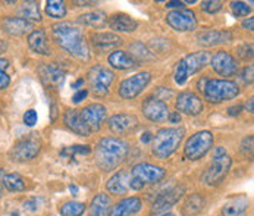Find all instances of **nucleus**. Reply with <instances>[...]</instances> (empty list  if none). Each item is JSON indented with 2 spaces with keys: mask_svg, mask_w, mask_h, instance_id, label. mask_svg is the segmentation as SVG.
Instances as JSON below:
<instances>
[{
  "mask_svg": "<svg viewBox=\"0 0 254 216\" xmlns=\"http://www.w3.org/2000/svg\"><path fill=\"white\" fill-rule=\"evenodd\" d=\"M52 36L58 46L81 61L90 59V49L82 30L71 22H58L52 27Z\"/></svg>",
  "mask_w": 254,
  "mask_h": 216,
  "instance_id": "nucleus-1",
  "label": "nucleus"
},
{
  "mask_svg": "<svg viewBox=\"0 0 254 216\" xmlns=\"http://www.w3.org/2000/svg\"><path fill=\"white\" fill-rule=\"evenodd\" d=\"M129 145L115 137H105L96 145V162L105 172L116 169L128 156Z\"/></svg>",
  "mask_w": 254,
  "mask_h": 216,
  "instance_id": "nucleus-2",
  "label": "nucleus"
},
{
  "mask_svg": "<svg viewBox=\"0 0 254 216\" xmlns=\"http://www.w3.org/2000/svg\"><path fill=\"white\" fill-rule=\"evenodd\" d=\"M184 128H162L153 136L151 153L157 159H168L172 156L184 140Z\"/></svg>",
  "mask_w": 254,
  "mask_h": 216,
  "instance_id": "nucleus-3",
  "label": "nucleus"
},
{
  "mask_svg": "<svg viewBox=\"0 0 254 216\" xmlns=\"http://www.w3.org/2000/svg\"><path fill=\"white\" fill-rule=\"evenodd\" d=\"M203 94L209 103L219 105V103L235 99L240 94V87L237 82L231 79H209L207 78L203 87Z\"/></svg>",
  "mask_w": 254,
  "mask_h": 216,
  "instance_id": "nucleus-4",
  "label": "nucleus"
},
{
  "mask_svg": "<svg viewBox=\"0 0 254 216\" xmlns=\"http://www.w3.org/2000/svg\"><path fill=\"white\" fill-rule=\"evenodd\" d=\"M166 175V171L157 165L151 163H138L129 172V190H143L145 185L156 184L162 181Z\"/></svg>",
  "mask_w": 254,
  "mask_h": 216,
  "instance_id": "nucleus-5",
  "label": "nucleus"
},
{
  "mask_svg": "<svg viewBox=\"0 0 254 216\" xmlns=\"http://www.w3.org/2000/svg\"><path fill=\"white\" fill-rule=\"evenodd\" d=\"M209 53L207 52H195L191 55H187L185 58H182L181 61L177 64V68L174 72V79L178 85H184L188 78L198 71H201L207 62H209Z\"/></svg>",
  "mask_w": 254,
  "mask_h": 216,
  "instance_id": "nucleus-6",
  "label": "nucleus"
},
{
  "mask_svg": "<svg viewBox=\"0 0 254 216\" xmlns=\"http://www.w3.org/2000/svg\"><path fill=\"white\" fill-rule=\"evenodd\" d=\"M231 165H232V159L229 157V154H226V151L222 147H218L215 150V157H213L212 163L209 165V168L204 172L203 180L210 187L219 185L229 174Z\"/></svg>",
  "mask_w": 254,
  "mask_h": 216,
  "instance_id": "nucleus-7",
  "label": "nucleus"
},
{
  "mask_svg": "<svg viewBox=\"0 0 254 216\" xmlns=\"http://www.w3.org/2000/svg\"><path fill=\"white\" fill-rule=\"evenodd\" d=\"M213 134L207 130L198 131L195 134H192L184 145V154L187 159L190 160H198L201 157H204L210 148L213 147Z\"/></svg>",
  "mask_w": 254,
  "mask_h": 216,
  "instance_id": "nucleus-8",
  "label": "nucleus"
},
{
  "mask_svg": "<svg viewBox=\"0 0 254 216\" xmlns=\"http://www.w3.org/2000/svg\"><path fill=\"white\" fill-rule=\"evenodd\" d=\"M113 79H115L113 71H110L109 68H105L103 65H96L88 72L90 88L99 97H103L109 93V88Z\"/></svg>",
  "mask_w": 254,
  "mask_h": 216,
  "instance_id": "nucleus-9",
  "label": "nucleus"
},
{
  "mask_svg": "<svg viewBox=\"0 0 254 216\" xmlns=\"http://www.w3.org/2000/svg\"><path fill=\"white\" fill-rule=\"evenodd\" d=\"M151 81V73L147 71L137 72L135 75L124 79L119 85V96L125 100H132L135 99L138 94L143 93L145 87L148 85V82Z\"/></svg>",
  "mask_w": 254,
  "mask_h": 216,
  "instance_id": "nucleus-10",
  "label": "nucleus"
},
{
  "mask_svg": "<svg viewBox=\"0 0 254 216\" xmlns=\"http://www.w3.org/2000/svg\"><path fill=\"white\" fill-rule=\"evenodd\" d=\"M41 150V143L36 137H27L13 144L9 151V157L13 162H28L38 156Z\"/></svg>",
  "mask_w": 254,
  "mask_h": 216,
  "instance_id": "nucleus-11",
  "label": "nucleus"
},
{
  "mask_svg": "<svg viewBox=\"0 0 254 216\" xmlns=\"http://www.w3.org/2000/svg\"><path fill=\"white\" fill-rule=\"evenodd\" d=\"M78 110H79V116L90 134L97 133L108 116V110L100 103H93V105H88L84 109H78Z\"/></svg>",
  "mask_w": 254,
  "mask_h": 216,
  "instance_id": "nucleus-12",
  "label": "nucleus"
},
{
  "mask_svg": "<svg viewBox=\"0 0 254 216\" xmlns=\"http://www.w3.org/2000/svg\"><path fill=\"white\" fill-rule=\"evenodd\" d=\"M166 22L169 24L171 28L180 33L194 31L198 25L195 13L190 9H180V10L169 12L166 15Z\"/></svg>",
  "mask_w": 254,
  "mask_h": 216,
  "instance_id": "nucleus-13",
  "label": "nucleus"
},
{
  "mask_svg": "<svg viewBox=\"0 0 254 216\" xmlns=\"http://www.w3.org/2000/svg\"><path fill=\"white\" fill-rule=\"evenodd\" d=\"M140 125V121L135 115L129 113H118L108 119L109 130L116 136H125L135 131Z\"/></svg>",
  "mask_w": 254,
  "mask_h": 216,
  "instance_id": "nucleus-14",
  "label": "nucleus"
},
{
  "mask_svg": "<svg viewBox=\"0 0 254 216\" xmlns=\"http://www.w3.org/2000/svg\"><path fill=\"white\" fill-rule=\"evenodd\" d=\"M210 67L220 76H234L238 72V62H237V59L231 53H228L225 50H220V52L215 53L212 56Z\"/></svg>",
  "mask_w": 254,
  "mask_h": 216,
  "instance_id": "nucleus-15",
  "label": "nucleus"
},
{
  "mask_svg": "<svg viewBox=\"0 0 254 216\" xmlns=\"http://www.w3.org/2000/svg\"><path fill=\"white\" fill-rule=\"evenodd\" d=\"M175 108L178 110V113H185L190 116H197L203 112L204 105L203 100L192 91H182L177 97V103Z\"/></svg>",
  "mask_w": 254,
  "mask_h": 216,
  "instance_id": "nucleus-16",
  "label": "nucleus"
},
{
  "mask_svg": "<svg viewBox=\"0 0 254 216\" xmlns=\"http://www.w3.org/2000/svg\"><path fill=\"white\" fill-rule=\"evenodd\" d=\"M143 115L151 122H165L169 116L168 105L157 97H147L141 106Z\"/></svg>",
  "mask_w": 254,
  "mask_h": 216,
  "instance_id": "nucleus-17",
  "label": "nucleus"
},
{
  "mask_svg": "<svg viewBox=\"0 0 254 216\" xmlns=\"http://www.w3.org/2000/svg\"><path fill=\"white\" fill-rule=\"evenodd\" d=\"M38 75L47 88H58L64 84L65 79V72L56 64H41L38 67Z\"/></svg>",
  "mask_w": 254,
  "mask_h": 216,
  "instance_id": "nucleus-18",
  "label": "nucleus"
},
{
  "mask_svg": "<svg viewBox=\"0 0 254 216\" xmlns=\"http://www.w3.org/2000/svg\"><path fill=\"white\" fill-rule=\"evenodd\" d=\"M184 193H185V188L184 187H174V188L165 191L153 203L151 212L153 214H162V212L165 214L166 211H169L172 206H175L180 202V199H181Z\"/></svg>",
  "mask_w": 254,
  "mask_h": 216,
  "instance_id": "nucleus-19",
  "label": "nucleus"
},
{
  "mask_svg": "<svg viewBox=\"0 0 254 216\" xmlns=\"http://www.w3.org/2000/svg\"><path fill=\"white\" fill-rule=\"evenodd\" d=\"M143 208V203L138 197H127L115 203L109 209L108 216H134L137 215Z\"/></svg>",
  "mask_w": 254,
  "mask_h": 216,
  "instance_id": "nucleus-20",
  "label": "nucleus"
},
{
  "mask_svg": "<svg viewBox=\"0 0 254 216\" xmlns=\"http://www.w3.org/2000/svg\"><path fill=\"white\" fill-rule=\"evenodd\" d=\"M109 27L116 33H134L138 22L128 13H115L109 18Z\"/></svg>",
  "mask_w": 254,
  "mask_h": 216,
  "instance_id": "nucleus-21",
  "label": "nucleus"
},
{
  "mask_svg": "<svg viewBox=\"0 0 254 216\" xmlns=\"http://www.w3.org/2000/svg\"><path fill=\"white\" fill-rule=\"evenodd\" d=\"M250 206L247 196H237L225 202L222 206V216H246Z\"/></svg>",
  "mask_w": 254,
  "mask_h": 216,
  "instance_id": "nucleus-22",
  "label": "nucleus"
},
{
  "mask_svg": "<svg viewBox=\"0 0 254 216\" xmlns=\"http://www.w3.org/2000/svg\"><path fill=\"white\" fill-rule=\"evenodd\" d=\"M197 40L201 46L212 47V46H218V44H223V43H231L232 34L229 31H223V30H207V31L200 33L197 36Z\"/></svg>",
  "mask_w": 254,
  "mask_h": 216,
  "instance_id": "nucleus-23",
  "label": "nucleus"
},
{
  "mask_svg": "<svg viewBox=\"0 0 254 216\" xmlns=\"http://www.w3.org/2000/svg\"><path fill=\"white\" fill-rule=\"evenodd\" d=\"M106 188L110 194L122 196L129 191V172L128 171H119L115 175H112L108 182Z\"/></svg>",
  "mask_w": 254,
  "mask_h": 216,
  "instance_id": "nucleus-24",
  "label": "nucleus"
},
{
  "mask_svg": "<svg viewBox=\"0 0 254 216\" xmlns=\"http://www.w3.org/2000/svg\"><path fill=\"white\" fill-rule=\"evenodd\" d=\"M1 27L4 30V33H7L9 36L12 37H19L22 34H25L27 31L33 30V25L30 22H27L22 18H12L7 16L1 21Z\"/></svg>",
  "mask_w": 254,
  "mask_h": 216,
  "instance_id": "nucleus-25",
  "label": "nucleus"
},
{
  "mask_svg": "<svg viewBox=\"0 0 254 216\" xmlns=\"http://www.w3.org/2000/svg\"><path fill=\"white\" fill-rule=\"evenodd\" d=\"M64 122L72 133L78 134V136H82V137H90L91 136L88 133L87 127L84 125L78 109H68L65 112V115H64Z\"/></svg>",
  "mask_w": 254,
  "mask_h": 216,
  "instance_id": "nucleus-26",
  "label": "nucleus"
},
{
  "mask_svg": "<svg viewBox=\"0 0 254 216\" xmlns=\"http://www.w3.org/2000/svg\"><path fill=\"white\" fill-rule=\"evenodd\" d=\"M28 46H30V49L34 53L44 55V56H50L52 55V50L49 47L47 36H46L44 30H34V31H31L30 36H28Z\"/></svg>",
  "mask_w": 254,
  "mask_h": 216,
  "instance_id": "nucleus-27",
  "label": "nucleus"
},
{
  "mask_svg": "<svg viewBox=\"0 0 254 216\" xmlns=\"http://www.w3.org/2000/svg\"><path fill=\"white\" fill-rule=\"evenodd\" d=\"M91 40H93L94 47L100 53H105V52H108L110 49H115V47H118L122 43L121 37L116 36V34H112V33H97V34H93Z\"/></svg>",
  "mask_w": 254,
  "mask_h": 216,
  "instance_id": "nucleus-28",
  "label": "nucleus"
},
{
  "mask_svg": "<svg viewBox=\"0 0 254 216\" xmlns=\"http://www.w3.org/2000/svg\"><path fill=\"white\" fill-rule=\"evenodd\" d=\"M108 61H109V65L112 68L119 70V71H127V70H131L132 67H135V61L131 58V55H128L124 50L112 52Z\"/></svg>",
  "mask_w": 254,
  "mask_h": 216,
  "instance_id": "nucleus-29",
  "label": "nucleus"
},
{
  "mask_svg": "<svg viewBox=\"0 0 254 216\" xmlns=\"http://www.w3.org/2000/svg\"><path fill=\"white\" fill-rule=\"evenodd\" d=\"M78 22L82 25H87V27L100 28L108 22V15L103 10H93V12H87L84 15H79Z\"/></svg>",
  "mask_w": 254,
  "mask_h": 216,
  "instance_id": "nucleus-30",
  "label": "nucleus"
},
{
  "mask_svg": "<svg viewBox=\"0 0 254 216\" xmlns=\"http://www.w3.org/2000/svg\"><path fill=\"white\" fill-rule=\"evenodd\" d=\"M110 209V197L105 193L97 194L90 205V216H108Z\"/></svg>",
  "mask_w": 254,
  "mask_h": 216,
  "instance_id": "nucleus-31",
  "label": "nucleus"
},
{
  "mask_svg": "<svg viewBox=\"0 0 254 216\" xmlns=\"http://www.w3.org/2000/svg\"><path fill=\"white\" fill-rule=\"evenodd\" d=\"M19 13H21V18L25 19L27 22L28 21H33V22L41 21V12H40V7H38L37 1H25V3H22L21 7H19Z\"/></svg>",
  "mask_w": 254,
  "mask_h": 216,
  "instance_id": "nucleus-32",
  "label": "nucleus"
},
{
  "mask_svg": "<svg viewBox=\"0 0 254 216\" xmlns=\"http://www.w3.org/2000/svg\"><path fill=\"white\" fill-rule=\"evenodd\" d=\"M203 206H204V199L200 194H191L184 203L182 212L185 216H192L198 214L203 209Z\"/></svg>",
  "mask_w": 254,
  "mask_h": 216,
  "instance_id": "nucleus-33",
  "label": "nucleus"
},
{
  "mask_svg": "<svg viewBox=\"0 0 254 216\" xmlns=\"http://www.w3.org/2000/svg\"><path fill=\"white\" fill-rule=\"evenodd\" d=\"M85 209H87L85 208V203L72 200V202L64 203L59 208V214H61V216H82L84 212H85Z\"/></svg>",
  "mask_w": 254,
  "mask_h": 216,
  "instance_id": "nucleus-34",
  "label": "nucleus"
},
{
  "mask_svg": "<svg viewBox=\"0 0 254 216\" xmlns=\"http://www.w3.org/2000/svg\"><path fill=\"white\" fill-rule=\"evenodd\" d=\"M66 4L61 0H50L46 3V13L50 16V18H55V19H62L66 16Z\"/></svg>",
  "mask_w": 254,
  "mask_h": 216,
  "instance_id": "nucleus-35",
  "label": "nucleus"
},
{
  "mask_svg": "<svg viewBox=\"0 0 254 216\" xmlns=\"http://www.w3.org/2000/svg\"><path fill=\"white\" fill-rule=\"evenodd\" d=\"M3 185L9 191H24L25 190V181L19 174H6L3 175Z\"/></svg>",
  "mask_w": 254,
  "mask_h": 216,
  "instance_id": "nucleus-36",
  "label": "nucleus"
},
{
  "mask_svg": "<svg viewBox=\"0 0 254 216\" xmlns=\"http://www.w3.org/2000/svg\"><path fill=\"white\" fill-rule=\"evenodd\" d=\"M129 50L132 52V59L137 62H141V61H150L153 56H151V52L145 47L143 43H140V41H137V43H134L131 47H129Z\"/></svg>",
  "mask_w": 254,
  "mask_h": 216,
  "instance_id": "nucleus-37",
  "label": "nucleus"
},
{
  "mask_svg": "<svg viewBox=\"0 0 254 216\" xmlns=\"http://www.w3.org/2000/svg\"><path fill=\"white\" fill-rule=\"evenodd\" d=\"M7 68H9V61L4 58H0V90L7 88V85L10 84V78L6 72Z\"/></svg>",
  "mask_w": 254,
  "mask_h": 216,
  "instance_id": "nucleus-38",
  "label": "nucleus"
},
{
  "mask_svg": "<svg viewBox=\"0 0 254 216\" xmlns=\"http://www.w3.org/2000/svg\"><path fill=\"white\" fill-rule=\"evenodd\" d=\"M231 10L235 16H249L252 7L244 1H231Z\"/></svg>",
  "mask_w": 254,
  "mask_h": 216,
  "instance_id": "nucleus-39",
  "label": "nucleus"
},
{
  "mask_svg": "<svg viewBox=\"0 0 254 216\" xmlns=\"http://www.w3.org/2000/svg\"><path fill=\"white\" fill-rule=\"evenodd\" d=\"M223 7V3L222 1H218V0H210V1H201V9L210 15L213 13H218L219 10H222Z\"/></svg>",
  "mask_w": 254,
  "mask_h": 216,
  "instance_id": "nucleus-40",
  "label": "nucleus"
},
{
  "mask_svg": "<svg viewBox=\"0 0 254 216\" xmlns=\"http://www.w3.org/2000/svg\"><path fill=\"white\" fill-rule=\"evenodd\" d=\"M91 148L90 145H71V147H66L62 150V154L66 156V154H73V153H81V154H87L90 153Z\"/></svg>",
  "mask_w": 254,
  "mask_h": 216,
  "instance_id": "nucleus-41",
  "label": "nucleus"
},
{
  "mask_svg": "<svg viewBox=\"0 0 254 216\" xmlns=\"http://www.w3.org/2000/svg\"><path fill=\"white\" fill-rule=\"evenodd\" d=\"M38 121V116H37V112L34 109H28L25 113H24V124L27 127H34Z\"/></svg>",
  "mask_w": 254,
  "mask_h": 216,
  "instance_id": "nucleus-42",
  "label": "nucleus"
},
{
  "mask_svg": "<svg viewBox=\"0 0 254 216\" xmlns=\"http://www.w3.org/2000/svg\"><path fill=\"white\" fill-rule=\"evenodd\" d=\"M238 52H243V53H240V56L243 58V59H252L253 58V44H244V46H241V47H238Z\"/></svg>",
  "mask_w": 254,
  "mask_h": 216,
  "instance_id": "nucleus-43",
  "label": "nucleus"
},
{
  "mask_svg": "<svg viewBox=\"0 0 254 216\" xmlns=\"http://www.w3.org/2000/svg\"><path fill=\"white\" fill-rule=\"evenodd\" d=\"M241 150L246 153V154H252L253 153V136H247L243 143H241Z\"/></svg>",
  "mask_w": 254,
  "mask_h": 216,
  "instance_id": "nucleus-44",
  "label": "nucleus"
},
{
  "mask_svg": "<svg viewBox=\"0 0 254 216\" xmlns=\"http://www.w3.org/2000/svg\"><path fill=\"white\" fill-rule=\"evenodd\" d=\"M253 65H249V67L244 68V71H243V79H244L246 84H252L253 82Z\"/></svg>",
  "mask_w": 254,
  "mask_h": 216,
  "instance_id": "nucleus-45",
  "label": "nucleus"
},
{
  "mask_svg": "<svg viewBox=\"0 0 254 216\" xmlns=\"http://www.w3.org/2000/svg\"><path fill=\"white\" fill-rule=\"evenodd\" d=\"M87 96H88V91H87L85 88H84V90H78V91H76V93L73 94L72 102H73V103H76V105H78V103H81V102H82V100H84V99H85Z\"/></svg>",
  "mask_w": 254,
  "mask_h": 216,
  "instance_id": "nucleus-46",
  "label": "nucleus"
},
{
  "mask_svg": "<svg viewBox=\"0 0 254 216\" xmlns=\"http://www.w3.org/2000/svg\"><path fill=\"white\" fill-rule=\"evenodd\" d=\"M243 28L244 30H249V31H253L254 30V18H247L243 21Z\"/></svg>",
  "mask_w": 254,
  "mask_h": 216,
  "instance_id": "nucleus-47",
  "label": "nucleus"
},
{
  "mask_svg": "<svg viewBox=\"0 0 254 216\" xmlns=\"http://www.w3.org/2000/svg\"><path fill=\"white\" fill-rule=\"evenodd\" d=\"M168 119H169L172 124H178V122H181V115H180L178 112H169Z\"/></svg>",
  "mask_w": 254,
  "mask_h": 216,
  "instance_id": "nucleus-48",
  "label": "nucleus"
},
{
  "mask_svg": "<svg viewBox=\"0 0 254 216\" xmlns=\"http://www.w3.org/2000/svg\"><path fill=\"white\" fill-rule=\"evenodd\" d=\"M166 7L180 10V9H184V1H169V3H166Z\"/></svg>",
  "mask_w": 254,
  "mask_h": 216,
  "instance_id": "nucleus-49",
  "label": "nucleus"
},
{
  "mask_svg": "<svg viewBox=\"0 0 254 216\" xmlns=\"http://www.w3.org/2000/svg\"><path fill=\"white\" fill-rule=\"evenodd\" d=\"M241 112H243V106H240V105L228 109V115H229V116H238Z\"/></svg>",
  "mask_w": 254,
  "mask_h": 216,
  "instance_id": "nucleus-50",
  "label": "nucleus"
},
{
  "mask_svg": "<svg viewBox=\"0 0 254 216\" xmlns=\"http://www.w3.org/2000/svg\"><path fill=\"white\" fill-rule=\"evenodd\" d=\"M246 110H247V112H250V113H253V112H254V100H253V97H252V99H250V100H249V102L246 103Z\"/></svg>",
  "mask_w": 254,
  "mask_h": 216,
  "instance_id": "nucleus-51",
  "label": "nucleus"
},
{
  "mask_svg": "<svg viewBox=\"0 0 254 216\" xmlns=\"http://www.w3.org/2000/svg\"><path fill=\"white\" fill-rule=\"evenodd\" d=\"M151 139H153V136H151V133H148V131H147V133H144V134L141 136V142H143V143H148Z\"/></svg>",
  "mask_w": 254,
  "mask_h": 216,
  "instance_id": "nucleus-52",
  "label": "nucleus"
},
{
  "mask_svg": "<svg viewBox=\"0 0 254 216\" xmlns=\"http://www.w3.org/2000/svg\"><path fill=\"white\" fill-rule=\"evenodd\" d=\"M75 4H78L79 7H82V6H96V1H75Z\"/></svg>",
  "mask_w": 254,
  "mask_h": 216,
  "instance_id": "nucleus-53",
  "label": "nucleus"
},
{
  "mask_svg": "<svg viewBox=\"0 0 254 216\" xmlns=\"http://www.w3.org/2000/svg\"><path fill=\"white\" fill-rule=\"evenodd\" d=\"M82 84H84V79H82V78H79L78 81H75V82H73L72 88H76V90H79V87H81Z\"/></svg>",
  "mask_w": 254,
  "mask_h": 216,
  "instance_id": "nucleus-54",
  "label": "nucleus"
},
{
  "mask_svg": "<svg viewBox=\"0 0 254 216\" xmlns=\"http://www.w3.org/2000/svg\"><path fill=\"white\" fill-rule=\"evenodd\" d=\"M1 175H3V169H0V197L3 196V185H1Z\"/></svg>",
  "mask_w": 254,
  "mask_h": 216,
  "instance_id": "nucleus-55",
  "label": "nucleus"
},
{
  "mask_svg": "<svg viewBox=\"0 0 254 216\" xmlns=\"http://www.w3.org/2000/svg\"><path fill=\"white\" fill-rule=\"evenodd\" d=\"M162 216H175V215H174V214H169V212H165Z\"/></svg>",
  "mask_w": 254,
  "mask_h": 216,
  "instance_id": "nucleus-56",
  "label": "nucleus"
},
{
  "mask_svg": "<svg viewBox=\"0 0 254 216\" xmlns=\"http://www.w3.org/2000/svg\"><path fill=\"white\" fill-rule=\"evenodd\" d=\"M3 50H4V46H3V44H1V43H0V53H1V52H3Z\"/></svg>",
  "mask_w": 254,
  "mask_h": 216,
  "instance_id": "nucleus-57",
  "label": "nucleus"
},
{
  "mask_svg": "<svg viewBox=\"0 0 254 216\" xmlns=\"http://www.w3.org/2000/svg\"><path fill=\"white\" fill-rule=\"evenodd\" d=\"M12 216H19V215H18V214H13V215H12Z\"/></svg>",
  "mask_w": 254,
  "mask_h": 216,
  "instance_id": "nucleus-58",
  "label": "nucleus"
}]
</instances>
